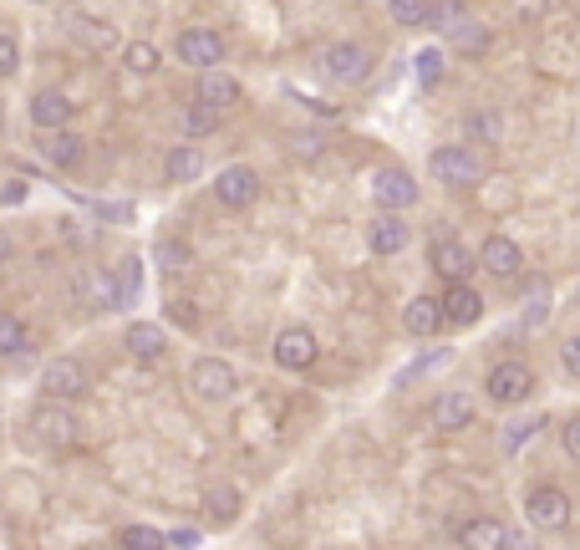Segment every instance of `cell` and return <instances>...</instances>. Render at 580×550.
I'll use <instances>...</instances> for the list:
<instances>
[{"instance_id":"52a82bcc","label":"cell","mask_w":580,"mask_h":550,"mask_svg":"<svg viewBox=\"0 0 580 550\" xmlns=\"http://www.w3.org/2000/svg\"><path fill=\"white\" fill-rule=\"evenodd\" d=\"M215 200L224 204V209H249V204L260 200V174L249 164H230L215 179Z\"/></svg>"},{"instance_id":"60d3db41","label":"cell","mask_w":580,"mask_h":550,"mask_svg":"<svg viewBox=\"0 0 580 550\" xmlns=\"http://www.w3.org/2000/svg\"><path fill=\"white\" fill-rule=\"evenodd\" d=\"M5 255H11V240H5V234H0V260H5Z\"/></svg>"},{"instance_id":"d6986e66","label":"cell","mask_w":580,"mask_h":550,"mask_svg":"<svg viewBox=\"0 0 580 550\" xmlns=\"http://www.w3.org/2000/svg\"><path fill=\"white\" fill-rule=\"evenodd\" d=\"M433 423L443 429V434H459L474 423V398L468 393H443V398L433 402Z\"/></svg>"},{"instance_id":"f546056e","label":"cell","mask_w":580,"mask_h":550,"mask_svg":"<svg viewBox=\"0 0 580 550\" xmlns=\"http://www.w3.org/2000/svg\"><path fill=\"white\" fill-rule=\"evenodd\" d=\"M413 67H417V82L423 87H438L443 82V51H417Z\"/></svg>"},{"instance_id":"ba28073f","label":"cell","mask_w":580,"mask_h":550,"mask_svg":"<svg viewBox=\"0 0 580 550\" xmlns=\"http://www.w3.org/2000/svg\"><path fill=\"white\" fill-rule=\"evenodd\" d=\"M189 387L204 402H224L234 393V367L219 362V357H199V362L189 367Z\"/></svg>"},{"instance_id":"8992f818","label":"cell","mask_w":580,"mask_h":550,"mask_svg":"<svg viewBox=\"0 0 580 550\" xmlns=\"http://www.w3.org/2000/svg\"><path fill=\"white\" fill-rule=\"evenodd\" d=\"M31 434L47 444V449H72L77 444V418L62 408V402H41L31 413Z\"/></svg>"},{"instance_id":"f1b7e54d","label":"cell","mask_w":580,"mask_h":550,"mask_svg":"<svg viewBox=\"0 0 580 550\" xmlns=\"http://www.w3.org/2000/svg\"><path fill=\"white\" fill-rule=\"evenodd\" d=\"M540 429H545V413H534V418H519V423H510V429H504V453H519L534 434H540Z\"/></svg>"},{"instance_id":"8fae6325","label":"cell","mask_w":580,"mask_h":550,"mask_svg":"<svg viewBox=\"0 0 580 550\" xmlns=\"http://www.w3.org/2000/svg\"><path fill=\"white\" fill-rule=\"evenodd\" d=\"M321 67H326V77H336V82H362L366 72H372V51L357 47V41H336V47H326Z\"/></svg>"},{"instance_id":"9c48e42d","label":"cell","mask_w":580,"mask_h":550,"mask_svg":"<svg viewBox=\"0 0 580 550\" xmlns=\"http://www.w3.org/2000/svg\"><path fill=\"white\" fill-rule=\"evenodd\" d=\"M479 266L494 276V281H519L525 276V251L514 245L510 234H489L479 245Z\"/></svg>"},{"instance_id":"484cf974","label":"cell","mask_w":580,"mask_h":550,"mask_svg":"<svg viewBox=\"0 0 580 550\" xmlns=\"http://www.w3.org/2000/svg\"><path fill=\"white\" fill-rule=\"evenodd\" d=\"M453 47L464 51V56H479V51H489V26H479V21H459L453 26Z\"/></svg>"},{"instance_id":"ac0fdd59","label":"cell","mask_w":580,"mask_h":550,"mask_svg":"<svg viewBox=\"0 0 580 550\" xmlns=\"http://www.w3.org/2000/svg\"><path fill=\"white\" fill-rule=\"evenodd\" d=\"M408 240H413V230H408L398 215H377V219H372V230H366V245H372L377 255L408 251Z\"/></svg>"},{"instance_id":"836d02e7","label":"cell","mask_w":580,"mask_h":550,"mask_svg":"<svg viewBox=\"0 0 580 550\" xmlns=\"http://www.w3.org/2000/svg\"><path fill=\"white\" fill-rule=\"evenodd\" d=\"M21 67V47L11 31H0V77H11V72Z\"/></svg>"},{"instance_id":"6da1fadb","label":"cell","mask_w":580,"mask_h":550,"mask_svg":"<svg viewBox=\"0 0 580 550\" xmlns=\"http://www.w3.org/2000/svg\"><path fill=\"white\" fill-rule=\"evenodd\" d=\"M433 179H443L448 189H468V183H479V179H484L479 149H468V143H448V149H433Z\"/></svg>"},{"instance_id":"1f68e13d","label":"cell","mask_w":580,"mask_h":550,"mask_svg":"<svg viewBox=\"0 0 580 550\" xmlns=\"http://www.w3.org/2000/svg\"><path fill=\"white\" fill-rule=\"evenodd\" d=\"M189 266V245H158V270L164 276H179Z\"/></svg>"},{"instance_id":"d6a6232c","label":"cell","mask_w":580,"mask_h":550,"mask_svg":"<svg viewBox=\"0 0 580 550\" xmlns=\"http://www.w3.org/2000/svg\"><path fill=\"white\" fill-rule=\"evenodd\" d=\"M468 133L484 138V143H494V138L504 133V123H499L494 113H474V117H468Z\"/></svg>"},{"instance_id":"2e32d148","label":"cell","mask_w":580,"mask_h":550,"mask_svg":"<svg viewBox=\"0 0 580 550\" xmlns=\"http://www.w3.org/2000/svg\"><path fill=\"white\" fill-rule=\"evenodd\" d=\"M479 317H484L479 291H474V285H448V296H443V321L448 327H474Z\"/></svg>"},{"instance_id":"4316f807","label":"cell","mask_w":580,"mask_h":550,"mask_svg":"<svg viewBox=\"0 0 580 550\" xmlns=\"http://www.w3.org/2000/svg\"><path fill=\"white\" fill-rule=\"evenodd\" d=\"M72 36H82L87 47H98V51H107V47H113V41H117V31H113V26H102V21L82 16V11L72 16Z\"/></svg>"},{"instance_id":"4fadbf2b","label":"cell","mask_w":580,"mask_h":550,"mask_svg":"<svg viewBox=\"0 0 580 550\" xmlns=\"http://www.w3.org/2000/svg\"><path fill=\"white\" fill-rule=\"evenodd\" d=\"M72 113H77V102L67 92H36L31 98V128L36 133H67Z\"/></svg>"},{"instance_id":"ab89813d","label":"cell","mask_w":580,"mask_h":550,"mask_svg":"<svg viewBox=\"0 0 580 550\" xmlns=\"http://www.w3.org/2000/svg\"><path fill=\"white\" fill-rule=\"evenodd\" d=\"M0 200H5V204H21V200H26V183H5V194H0Z\"/></svg>"},{"instance_id":"83f0119b","label":"cell","mask_w":580,"mask_h":550,"mask_svg":"<svg viewBox=\"0 0 580 550\" xmlns=\"http://www.w3.org/2000/svg\"><path fill=\"white\" fill-rule=\"evenodd\" d=\"M117 546L123 550H168V540L158 530H149V525H123V530H117Z\"/></svg>"},{"instance_id":"f35d334b","label":"cell","mask_w":580,"mask_h":550,"mask_svg":"<svg viewBox=\"0 0 580 550\" xmlns=\"http://www.w3.org/2000/svg\"><path fill=\"white\" fill-rule=\"evenodd\" d=\"M504 550H534V540H530V535H519V530H510V540H504Z\"/></svg>"},{"instance_id":"ffe728a7","label":"cell","mask_w":580,"mask_h":550,"mask_svg":"<svg viewBox=\"0 0 580 550\" xmlns=\"http://www.w3.org/2000/svg\"><path fill=\"white\" fill-rule=\"evenodd\" d=\"M402 327L413 336H433L443 327V300L438 296H413L408 300V311H402Z\"/></svg>"},{"instance_id":"7a4b0ae2","label":"cell","mask_w":580,"mask_h":550,"mask_svg":"<svg viewBox=\"0 0 580 550\" xmlns=\"http://www.w3.org/2000/svg\"><path fill=\"white\" fill-rule=\"evenodd\" d=\"M525 515H530L534 530H565L570 525V495L560 484H540L525 495Z\"/></svg>"},{"instance_id":"d4e9b609","label":"cell","mask_w":580,"mask_h":550,"mask_svg":"<svg viewBox=\"0 0 580 550\" xmlns=\"http://www.w3.org/2000/svg\"><path fill=\"white\" fill-rule=\"evenodd\" d=\"M123 67L138 72V77H149V72L164 67V56H158L153 41H128V47H123Z\"/></svg>"},{"instance_id":"4dcf8cb0","label":"cell","mask_w":580,"mask_h":550,"mask_svg":"<svg viewBox=\"0 0 580 550\" xmlns=\"http://www.w3.org/2000/svg\"><path fill=\"white\" fill-rule=\"evenodd\" d=\"M215 123H219V113H215V107H204V102H194V107L183 113V128H189L194 138H199V133H215Z\"/></svg>"},{"instance_id":"e0dca14e","label":"cell","mask_w":580,"mask_h":550,"mask_svg":"<svg viewBox=\"0 0 580 550\" xmlns=\"http://www.w3.org/2000/svg\"><path fill=\"white\" fill-rule=\"evenodd\" d=\"M123 342H128V351H133L138 362H158V357L168 351V332L158 327V321H133Z\"/></svg>"},{"instance_id":"9a60e30c","label":"cell","mask_w":580,"mask_h":550,"mask_svg":"<svg viewBox=\"0 0 580 550\" xmlns=\"http://www.w3.org/2000/svg\"><path fill=\"white\" fill-rule=\"evenodd\" d=\"M459 540H464V550H504V540H510V525L494 515H474L459 525Z\"/></svg>"},{"instance_id":"8d00e7d4","label":"cell","mask_w":580,"mask_h":550,"mask_svg":"<svg viewBox=\"0 0 580 550\" xmlns=\"http://www.w3.org/2000/svg\"><path fill=\"white\" fill-rule=\"evenodd\" d=\"M168 317L179 321V327H199V306H194V300H173V306H168Z\"/></svg>"},{"instance_id":"5b68a950","label":"cell","mask_w":580,"mask_h":550,"mask_svg":"<svg viewBox=\"0 0 580 550\" xmlns=\"http://www.w3.org/2000/svg\"><path fill=\"white\" fill-rule=\"evenodd\" d=\"M179 62L183 67L219 72V62H224V36L209 31V26H189V31L179 36Z\"/></svg>"},{"instance_id":"d590c367","label":"cell","mask_w":580,"mask_h":550,"mask_svg":"<svg viewBox=\"0 0 580 550\" xmlns=\"http://www.w3.org/2000/svg\"><path fill=\"white\" fill-rule=\"evenodd\" d=\"M560 444H565V453L580 464V413L576 418H565V434H560Z\"/></svg>"},{"instance_id":"30bf717a","label":"cell","mask_w":580,"mask_h":550,"mask_svg":"<svg viewBox=\"0 0 580 550\" xmlns=\"http://www.w3.org/2000/svg\"><path fill=\"white\" fill-rule=\"evenodd\" d=\"M484 393H489L494 402H525L534 393V372L525 362H499L494 372H489Z\"/></svg>"},{"instance_id":"603a6c76","label":"cell","mask_w":580,"mask_h":550,"mask_svg":"<svg viewBox=\"0 0 580 550\" xmlns=\"http://www.w3.org/2000/svg\"><path fill=\"white\" fill-rule=\"evenodd\" d=\"M164 174H168L173 183L199 179V174H204V149H199V143H189V149H173V153H168V164H164Z\"/></svg>"},{"instance_id":"5bb4252c","label":"cell","mask_w":580,"mask_h":550,"mask_svg":"<svg viewBox=\"0 0 580 550\" xmlns=\"http://www.w3.org/2000/svg\"><path fill=\"white\" fill-rule=\"evenodd\" d=\"M315 336L306 332V327H285L281 336H275V362L285 367V372H306V367L315 362Z\"/></svg>"},{"instance_id":"74e56055","label":"cell","mask_w":580,"mask_h":550,"mask_svg":"<svg viewBox=\"0 0 580 550\" xmlns=\"http://www.w3.org/2000/svg\"><path fill=\"white\" fill-rule=\"evenodd\" d=\"M209 504H215V515H219V520H230L234 510H240V500H234L230 489H215V495H209Z\"/></svg>"},{"instance_id":"3957f363","label":"cell","mask_w":580,"mask_h":550,"mask_svg":"<svg viewBox=\"0 0 580 550\" xmlns=\"http://www.w3.org/2000/svg\"><path fill=\"white\" fill-rule=\"evenodd\" d=\"M428 260H433V270H438L443 281H453V285H468L474 266H479V255L468 251L464 240H453V234H438V240H433Z\"/></svg>"},{"instance_id":"7402d4cb","label":"cell","mask_w":580,"mask_h":550,"mask_svg":"<svg viewBox=\"0 0 580 550\" xmlns=\"http://www.w3.org/2000/svg\"><path fill=\"white\" fill-rule=\"evenodd\" d=\"M41 158L56 168H77L82 164V138L77 133H47L41 138Z\"/></svg>"},{"instance_id":"44dd1931","label":"cell","mask_w":580,"mask_h":550,"mask_svg":"<svg viewBox=\"0 0 580 550\" xmlns=\"http://www.w3.org/2000/svg\"><path fill=\"white\" fill-rule=\"evenodd\" d=\"M199 102H204V107H215V113H224V107H234V102H240V82H234V77H224V72H204V77H199Z\"/></svg>"},{"instance_id":"7c38bea8","label":"cell","mask_w":580,"mask_h":550,"mask_svg":"<svg viewBox=\"0 0 580 550\" xmlns=\"http://www.w3.org/2000/svg\"><path fill=\"white\" fill-rule=\"evenodd\" d=\"M372 200L392 215V209H408L417 204V179L408 168H377V179H372Z\"/></svg>"},{"instance_id":"277c9868","label":"cell","mask_w":580,"mask_h":550,"mask_svg":"<svg viewBox=\"0 0 580 550\" xmlns=\"http://www.w3.org/2000/svg\"><path fill=\"white\" fill-rule=\"evenodd\" d=\"M87 387H92V378H87V367L77 362V357H56V362L41 372V393H47L51 402H67V398H82Z\"/></svg>"},{"instance_id":"cb8c5ba5","label":"cell","mask_w":580,"mask_h":550,"mask_svg":"<svg viewBox=\"0 0 580 550\" xmlns=\"http://www.w3.org/2000/svg\"><path fill=\"white\" fill-rule=\"evenodd\" d=\"M21 351H31L26 321H21L16 311H0V357H21Z\"/></svg>"},{"instance_id":"e575fe53","label":"cell","mask_w":580,"mask_h":550,"mask_svg":"<svg viewBox=\"0 0 580 550\" xmlns=\"http://www.w3.org/2000/svg\"><path fill=\"white\" fill-rule=\"evenodd\" d=\"M560 362H565V372L580 383V336H565V347H560Z\"/></svg>"}]
</instances>
